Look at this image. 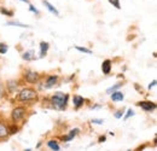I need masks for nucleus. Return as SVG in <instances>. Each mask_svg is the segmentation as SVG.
Segmentation results:
<instances>
[{"mask_svg": "<svg viewBox=\"0 0 157 151\" xmlns=\"http://www.w3.org/2000/svg\"><path fill=\"white\" fill-rule=\"evenodd\" d=\"M68 99L69 95L63 92H56L55 95L51 97V103L53 105L55 109L57 110H64L68 105Z\"/></svg>", "mask_w": 157, "mask_h": 151, "instance_id": "obj_1", "label": "nucleus"}, {"mask_svg": "<svg viewBox=\"0 0 157 151\" xmlns=\"http://www.w3.org/2000/svg\"><path fill=\"white\" fill-rule=\"evenodd\" d=\"M17 99L20 102H34V100H38V92L34 88H30V87L23 88L18 93Z\"/></svg>", "mask_w": 157, "mask_h": 151, "instance_id": "obj_2", "label": "nucleus"}, {"mask_svg": "<svg viewBox=\"0 0 157 151\" xmlns=\"http://www.w3.org/2000/svg\"><path fill=\"white\" fill-rule=\"evenodd\" d=\"M25 115H27V108H24V106H16L11 111V120L15 123H17V122H20L21 120H23L25 117Z\"/></svg>", "mask_w": 157, "mask_h": 151, "instance_id": "obj_3", "label": "nucleus"}, {"mask_svg": "<svg viewBox=\"0 0 157 151\" xmlns=\"http://www.w3.org/2000/svg\"><path fill=\"white\" fill-rule=\"evenodd\" d=\"M23 76H24V80H25L28 83H36L40 79L39 73L33 72V70H25Z\"/></svg>", "mask_w": 157, "mask_h": 151, "instance_id": "obj_4", "label": "nucleus"}, {"mask_svg": "<svg viewBox=\"0 0 157 151\" xmlns=\"http://www.w3.org/2000/svg\"><path fill=\"white\" fill-rule=\"evenodd\" d=\"M138 106H140L143 110L150 113V111H154L156 109V104L154 102H150V100H144V102H139L137 104Z\"/></svg>", "mask_w": 157, "mask_h": 151, "instance_id": "obj_5", "label": "nucleus"}, {"mask_svg": "<svg viewBox=\"0 0 157 151\" xmlns=\"http://www.w3.org/2000/svg\"><path fill=\"white\" fill-rule=\"evenodd\" d=\"M58 81V76L57 75H50L46 77V83H45V88H51L53 87Z\"/></svg>", "mask_w": 157, "mask_h": 151, "instance_id": "obj_6", "label": "nucleus"}, {"mask_svg": "<svg viewBox=\"0 0 157 151\" xmlns=\"http://www.w3.org/2000/svg\"><path fill=\"white\" fill-rule=\"evenodd\" d=\"M101 72H103V74H105V75L110 74V72H111V60H110V59H105V60L101 63Z\"/></svg>", "mask_w": 157, "mask_h": 151, "instance_id": "obj_7", "label": "nucleus"}, {"mask_svg": "<svg viewBox=\"0 0 157 151\" xmlns=\"http://www.w3.org/2000/svg\"><path fill=\"white\" fill-rule=\"evenodd\" d=\"M83 103H85L83 97H81V95H75L73 97V104H74L75 109H80V108L83 105Z\"/></svg>", "mask_w": 157, "mask_h": 151, "instance_id": "obj_8", "label": "nucleus"}, {"mask_svg": "<svg viewBox=\"0 0 157 151\" xmlns=\"http://www.w3.org/2000/svg\"><path fill=\"white\" fill-rule=\"evenodd\" d=\"M42 2H44V5H45V7L51 12V14H53V15H56V16H59V12L58 10L52 5V4H50L47 0H42Z\"/></svg>", "mask_w": 157, "mask_h": 151, "instance_id": "obj_9", "label": "nucleus"}, {"mask_svg": "<svg viewBox=\"0 0 157 151\" xmlns=\"http://www.w3.org/2000/svg\"><path fill=\"white\" fill-rule=\"evenodd\" d=\"M48 48H50L48 42H46V41H41V42H40V57L46 56Z\"/></svg>", "mask_w": 157, "mask_h": 151, "instance_id": "obj_10", "label": "nucleus"}, {"mask_svg": "<svg viewBox=\"0 0 157 151\" xmlns=\"http://www.w3.org/2000/svg\"><path fill=\"white\" fill-rule=\"evenodd\" d=\"M78 132H80V130H78V128L71 130V131L69 132V134H68V135H65V137H63V138H62V140H63V141H70L71 139H74V137H75Z\"/></svg>", "mask_w": 157, "mask_h": 151, "instance_id": "obj_11", "label": "nucleus"}, {"mask_svg": "<svg viewBox=\"0 0 157 151\" xmlns=\"http://www.w3.org/2000/svg\"><path fill=\"white\" fill-rule=\"evenodd\" d=\"M123 98H124V95L120 91H116V92L111 93V100H114V102H122Z\"/></svg>", "mask_w": 157, "mask_h": 151, "instance_id": "obj_12", "label": "nucleus"}, {"mask_svg": "<svg viewBox=\"0 0 157 151\" xmlns=\"http://www.w3.org/2000/svg\"><path fill=\"white\" fill-rule=\"evenodd\" d=\"M47 146L52 151H59V149H60L57 140H48V141H47Z\"/></svg>", "mask_w": 157, "mask_h": 151, "instance_id": "obj_13", "label": "nucleus"}, {"mask_svg": "<svg viewBox=\"0 0 157 151\" xmlns=\"http://www.w3.org/2000/svg\"><path fill=\"white\" fill-rule=\"evenodd\" d=\"M7 134H9V127H7L5 123L0 122V138L6 137Z\"/></svg>", "mask_w": 157, "mask_h": 151, "instance_id": "obj_14", "label": "nucleus"}, {"mask_svg": "<svg viewBox=\"0 0 157 151\" xmlns=\"http://www.w3.org/2000/svg\"><path fill=\"white\" fill-rule=\"evenodd\" d=\"M122 85L123 83H121V82H118V83H116V85H114V86H111L110 88H108L106 90V93L108 95H111V93H114V92H116L120 87H122Z\"/></svg>", "mask_w": 157, "mask_h": 151, "instance_id": "obj_15", "label": "nucleus"}, {"mask_svg": "<svg viewBox=\"0 0 157 151\" xmlns=\"http://www.w3.org/2000/svg\"><path fill=\"white\" fill-rule=\"evenodd\" d=\"M23 59H25V60H33L35 56H34V51H27V52H24L23 53Z\"/></svg>", "mask_w": 157, "mask_h": 151, "instance_id": "obj_16", "label": "nucleus"}, {"mask_svg": "<svg viewBox=\"0 0 157 151\" xmlns=\"http://www.w3.org/2000/svg\"><path fill=\"white\" fill-rule=\"evenodd\" d=\"M6 25H15V27H21V28H30V25L22 24V23H18V22H7Z\"/></svg>", "mask_w": 157, "mask_h": 151, "instance_id": "obj_17", "label": "nucleus"}, {"mask_svg": "<svg viewBox=\"0 0 157 151\" xmlns=\"http://www.w3.org/2000/svg\"><path fill=\"white\" fill-rule=\"evenodd\" d=\"M7 50H9V46L6 44H4V42H0V53L5 55L7 52Z\"/></svg>", "mask_w": 157, "mask_h": 151, "instance_id": "obj_18", "label": "nucleus"}, {"mask_svg": "<svg viewBox=\"0 0 157 151\" xmlns=\"http://www.w3.org/2000/svg\"><path fill=\"white\" fill-rule=\"evenodd\" d=\"M78 51H80V52H83V53H87V55H91L92 53V51L90 50V48H86V47H80V46H76L75 47Z\"/></svg>", "mask_w": 157, "mask_h": 151, "instance_id": "obj_19", "label": "nucleus"}, {"mask_svg": "<svg viewBox=\"0 0 157 151\" xmlns=\"http://www.w3.org/2000/svg\"><path fill=\"white\" fill-rule=\"evenodd\" d=\"M0 12L2 14V15H5V16H9V17H11V16H13V12L12 11H10V10H6V9H0Z\"/></svg>", "mask_w": 157, "mask_h": 151, "instance_id": "obj_20", "label": "nucleus"}, {"mask_svg": "<svg viewBox=\"0 0 157 151\" xmlns=\"http://www.w3.org/2000/svg\"><path fill=\"white\" fill-rule=\"evenodd\" d=\"M18 132V127H16V126H11V127H9V133L10 134H15V133Z\"/></svg>", "mask_w": 157, "mask_h": 151, "instance_id": "obj_21", "label": "nucleus"}, {"mask_svg": "<svg viewBox=\"0 0 157 151\" xmlns=\"http://www.w3.org/2000/svg\"><path fill=\"white\" fill-rule=\"evenodd\" d=\"M109 2L113 4L116 9H121V6H120V0H109Z\"/></svg>", "mask_w": 157, "mask_h": 151, "instance_id": "obj_22", "label": "nucleus"}, {"mask_svg": "<svg viewBox=\"0 0 157 151\" xmlns=\"http://www.w3.org/2000/svg\"><path fill=\"white\" fill-rule=\"evenodd\" d=\"M134 115V111L132 110V109H128V111L126 114V116H124V120H127V118H129L131 116H133Z\"/></svg>", "mask_w": 157, "mask_h": 151, "instance_id": "obj_23", "label": "nucleus"}, {"mask_svg": "<svg viewBox=\"0 0 157 151\" xmlns=\"http://www.w3.org/2000/svg\"><path fill=\"white\" fill-rule=\"evenodd\" d=\"M104 122V120H100V118H93L92 120V123H97V125H101Z\"/></svg>", "mask_w": 157, "mask_h": 151, "instance_id": "obj_24", "label": "nucleus"}, {"mask_svg": "<svg viewBox=\"0 0 157 151\" xmlns=\"http://www.w3.org/2000/svg\"><path fill=\"white\" fill-rule=\"evenodd\" d=\"M123 116V111L122 110H118V111H116V114H115V117L116 118H121Z\"/></svg>", "mask_w": 157, "mask_h": 151, "instance_id": "obj_25", "label": "nucleus"}, {"mask_svg": "<svg viewBox=\"0 0 157 151\" xmlns=\"http://www.w3.org/2000/svg\"><path fill=\"white\" fill-rule=\"evenodd\" d=\"M29 10L32 11V12H34V14H36V15H39V11L33 6V5H29Z\"/></svg>", "mask_w": 157, "mask_h": 151, "instance_id": "obj_26", "label": "nucleus"}, {"mask_svg": "<svg viewBox=\"0 0 157 151\" xmlns=\"http://www.w3.org/2000/svg\"><path fill=\"white\" fill-rule=\"evenodd\" d=\"M156 80H154V81H152V82H151V83H150V85H149V90H151V88H152V87H155V86H156Z\"/></svg>", "mask_w": 157, "mask_h": 151, "instance_id": "obj_27", "label": "nucleus"}, {"mask_svg": "<svg viewBox=\"0 0 157 151\" xmlns=\"http://www.w3.org/2000/svg\"><path fill=\"white\" fill-rule=\"evenodd\" d=\"M105 140H106V138H105L104 135H103V137H100V138H99V139H98V141H99V143H104Z\"/></svg>", "mask_w": 157, "mask_h": 151, "instance_id": "obj_28", "label": "nucleus"}, {"mask_svg": "<svg viewBox=\"0 0 157 151\" xmlns=\"http://www.w3.org/2000/svg\"><path fill=\"white\" fill-rule=\"evenodd\" d=\"M20 1H23V2H27V4H29V0H20Z\"/></svg>", "mask_w": 157, "mask_h": 151, "instance_id": "obj_29", "label": "nucleus"}, {"mask_svg": "<svg viewBox=\"0 0 157 151\" xmlns=\"http://www.w3.org/2000/svg\"><path fill=\"white\" fill-rule=\"evenodd\" d=\"M24 151H32L30 149H27V150H24Z\"/></svg>", "mask_w": 157, "mask_h": 151, "instance_id": "obj_30", "label": "nucleus"}, {"mask_svg": "<svg viewBox=\"0 0 157 151\" xmlns=\"http://www.w3.org/2000/svg\"><path fill=\"white\" fill-rule=\"evenodd\" d=\"M0 95H1V91H0Z\"/></svg>", "mask_w": 157, "mask_h": 151, "instance_id": "obj_31", "label": "nucleus"}, {"mask_svg": "<svg viewBox=\"0 0 157 151\" xmlns=\"http://www.w3.org/2000/svg\"><path fill=\"white\" fill-rule=\"evenodd\" d=\"M0 122H1V120H0Z\"/></svg>", "mask_w": 157, "mask_h": 151, "instance_id": "obj_32", "label": "nucleus"}]
</instances>
